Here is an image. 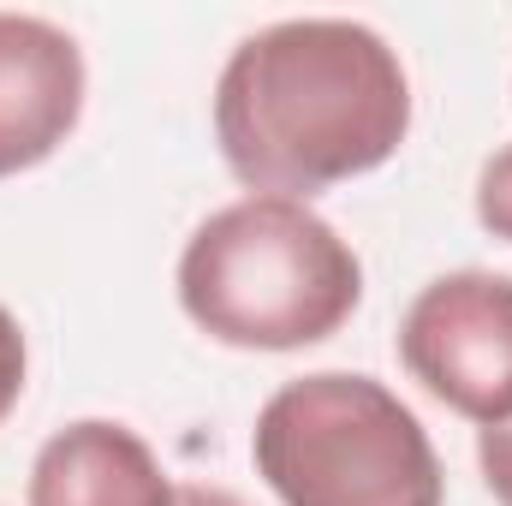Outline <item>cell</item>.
<instances>
[{
  "label": "cell",
  "instance_id": "3",
  "mask_svg": "<svg viewBox=\"0 0 512 506\" xmlns=\"http://www.w3.org/2000/svg\"><path fill=\"white\" fill-rule=\"evenodd\" d=\"M251 459L280 506H447L429 429L387 381L358 370L274 387L256 411Z\"/></svg>",
  "mask_w": 512,
  "mask_h": 506
},
{
  "label": "cell",
  "instance_id": "7",
  "mask_svg": "<svg viewBox=\"0 0 512 506\" xmlns=\"http://www.w3.org/2000/svg\"><path fill=\"white\" fill-rule=\"evenodd\" d=\"M477 221H483L495 239L512 245V143L495 149V155L483 161V173H477Z\"/></svg>",
  "mask_w": 512,
  "mask_h": 506
},
{
  "label": "cell",
  "instance_id": "4",
  "mask_svg": "<svg viewBox=\"0 0 512 506\" xmlns=\"http://www.w3.org/2000/svg\"><path fill=\"white\" fill-rule=\"evenodd\" d=\"M399 364L465 423H512V274H435L399 316Z\"/></svg>",
  "mask_w": 512,
  "mask_h": 506
},
{
  "label": "cell",
  "instance_id": "6",
  "mask_svg": "<svg viewBox=\"0 0 512 506\" xmlns=\"http://www.w3.org/2000/svg\"><path fill=\"white\" fill-rule=\"evenodd\" d=\"M173 495L167 465L137 429L114 417H78L42 441L24 506H173Z\"/></svg>",
  "mask_w": 512,
  "mask_h": 506
},
{
  "label": "cell",
  "instance_id": "2",
  "mask_svg": "<svg viewBox=\"0 0 512 506\" xmlns=\"http://www.w3.org/2000/svg\"><path fill=\"white\" fill-rule=\"evenodd\" d=\"M358 298V251L292 197H239L179 251V310L239 352L322 346L352 322Z\"/></svg>",
  "mask_w": 512,
  "mask_h": 506
},
{
  "label": "cell",
  "instance_id": "5",
  "mask_svg": "<svg viewBox=\"0 0 512 506\" xmlns=\"http://www.w3.org/2000/svg\"><path fill=\"white\" fill-rule=\"evenodd\" d=\"M84 48L36 18L0 12V179L42 167L84 120Z\"/></svg>",
  "mask_w": 512,
  "mask_h": 506
},
{
  "label": "cell",
  "instance_id": "9",
  "mask_svg": "<svg viewBox=\"0 0 512 506\" xmlns=\"http://www.w3.org/2000/svg\"><path fill=\"white\" fill-rule=\"evenodd\" d=\"M477 465H483V483L501 506H512V423L495 429H477Z\"/></svg>",
  "mask_w": 512,
  "mask_h": 506
},
{
  "label": "cell",
  "instance_id": "8",
  "mask_svg": "<svg viewBox=\"0 0 512 506\" xmlns=\"http://www.w3.org/2000/svg\"><path fill=\"white\" fill-rule=\"evenodd\" d=\"M24 376H30V346H24V328H18V316L0 304V423H6V411L18 405Z\"/></svg>",
  "mask_w": 512,
  "mask_h": 506
},
{
  "label": "cell",
  "instance_id": "1",
  "mask_svg": "<svg viewBox=\"0 0 512 506\" xmlns=\"http://www.w3.org/2000/svg\"><path fill=\"white\" fill-rule=\"evenodd\" d=\"M411 78L358 18H280L251 30L215 84V143L251 197L310 203L399 155Z\"/></svg>",
  "mask_w": 512,
  "mask_h": 506
},
{
  "label": "cell",
  "instance_id": "10",
  "mask_svg": "<svg viewBox=\"0 0 512 506\" xmlns=\"http://www.w3.org/2000/svg\"><path fill=\"white\" fill-rule=\"evenodd\" d=\"M173 506H245L233 489H215V483H185L179 495H173Z\"/></svg>",
  "mask_w": 512,
  "mask_h": 506
}]
</instances>
